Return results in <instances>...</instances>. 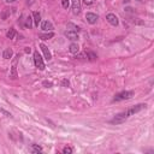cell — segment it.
Returning a JSON list of instances; mask_svg holds the SVG:
<instances>
[{
    "mask_svg": "<svg viewBox=\"0 0 154 154\" xmlns=\"http://www.w3.org/2000/svg\"><path fill=\"white\" fill-rule=\"evenodd\" d=\"M147 107V105L146 104H139V105H135V106H133V107H130V108H128L127 111H124V112H120V113H118V114H116L114 117H113V119L111 120V123L112 124H122L123 122H125L130 116H134L135 113H139V112H141L142 110H144Z\"/></svg>",
    "mask_w": 154,
    "mask_h": 154,
    "instance_id": "6da1fadb",
    "label": "cell"
},
{
    "mask_svg": "<svg viewBox=\"0 0 154 154\" xmlns=\"http://www.w3.org/2000/svg\"><path fill=\"white\" fill-rule=\"evenodd\" d=\"M134 97V91L133 90H124V91H120V93L116 94L113 98V102L116 101H123V100H129Z\"/></svg>",
    "mask_w": 154,
    "mask_h": 154,
    "instance_id": "7a4b0ae2",
    "label": "cell"
},
{
    "mask_svg": "<svg viewBox=\"0 0 154 154\" xmlns=\"http://www.w3.org/2000/svg\"><path fill=\"white\" fill-rule=\"evenodd\" d=\"M34 63H35V66L39 69V70H45V63H43V59H42V57H41V54L38 52V51H35L34 52Z\"/></svg>",
    "mask_w": 154,
    "mask_h": 154,
    "instance_id": "3957f363",
    "label": "cell"
},
{
    "mask_svg": "<svg viewBox=\"0 0 154 154\" xmlns=\"http://www.w3.org/2000/svg\"><path fill=\"white\" fill-rule=\"evenodd\" d=\"M18 58H19V54L15 58L13 64H12V71H11V74H10V77H11L12 80H16V78H17V61H18Z\"/></svg>",
    "mask_w": 154,
    "mask_h": 154,
    "instance_id": "277c9868",
    "label": "cell"
},
{
    "mask_svg": "<svg viewBox=\"0 0 154 154\" xmlns=\"http://www.w3.org/2000/svg\"><path fill=\"white\" fill-rule=\"evenodd\" d=\"M85 19H87V22H88V23H90V24H95V23H97V21L99 19V17H98V15H95V13L88 12V13L85 15Z\"/></svg>",
    "mask_w": 154,
    "mask_h": 154,
    "instance_id": "5b68a950",
    "label": "cell"
},
{
    "mask_svg": "<svg viewBox=\"0 0 154 154\" xmlns=\"http://www.w3.org/2000/svg\"><path fill=\"white\" fill-rule=\"evenodd\" d=\"M72 1V12L78 15L81 12V0H71Z\"/></svg>",
    "mask_w": 154,
    "mask_h": 154,
    "instance_id": "8992f818",
    "label": "cell"
},
{
    "mask_svg": "<svg viewBox=\"0 0 154 154\" xmlns=\"http://www.w3.org/2000/svg\"><path fill=\"white\" fill-rule=\"evenodd\" d=\"M41 29L43 30V32H52L53 24H52L49 21H43V22L41 23Z\"/></svg>",
    "mask_w": 154,
    "mask_h": 154,
    "instance_id": "52a82bcc",
    "label": "cell"
},
{
    "mask_svg": "<svg viewBox=\"0 0 154 154\" xmlns=\"http://www.w3.org/2000/svg\"><path fill=\"white\" fill-rule=\"evenodd\" d=\"M106 19H107V22H108L110 24H112V25H118V18H117L116 15L108 13V15L106 16Z\"/></svg>",
    "mask_w": 154,
    "mask_h": 154,
    "instance_id": "ba28073f",
    "label": "cell"
},
{
    "mask_svg": "<svg viewBox=\"0 0 154 154\" xmlns=\"http://www.w3.org/2000/svg\"><path fill=\"white\" fill-rule=\"evenodd\" d=\"M40 48L42 49V52H43V55H45V58H46L47 60H51V59H52V54H51V52L48 51L47 46H45L43 43H41V45H40Z\"/></svg>",
    "mask_w": 154,
    "mask_h": 154,
    "instance_id": "9c48e42d",
    "label": "cell"
},
{
    "mask_svg": "<svg viewBox=\"0 0 154 154\" xmlns=\"http://www.w3.org/2000/svg\"><path fill=\"white\" fill-rule=\"evenodd\" d=\"M65 35H66V38L69 39V40H72V41H75V40H78V34L77 33H75V32H66L65 33Z\"/></svg>",
    "mask_w": 154,
    "mask_h": 154,
    "instance_id": "30bf717a",
    "label": "cell"
},
{
    "mask_svg": "<svg viewBox=\"0 0 154 154\" xmlns=\"http://www.w3.org/2000/svg\"><path fill=\"white\" fill-rule=\"evenodd\" d=\"M33 21H34V25L39 27V23L41 22V16L39 12H33Z\"/></svg>",
    "mask_w": 154,
    "mask_h": 154,
    "instance_id": "8fae6325",
    "label": "cell"
},
{
    "mask_svg": "<svg viewBox=\"0 0 154 154\" xmlns=\"http://www.w3.org/2000/svg\"><path fill=\"white\" fill-rule=\"evenodd\" d=\"M69 51H70V53H72V54H77V53L80 52V46H78L77 43H71L70 47H69Z\"/></svg>",
    "mask_w": 154,
    "mask_h": 154,
    "instance_id": "7c38bea8",
    "label": "cell"
},
{
    "mask_svg": "<svg viewBox=\"0 0 154 154\" xmlns=\"http://www.w3.org/2000/svg\"><path fill=\"white\" fill-rule=\"evenodd\" d=\"M53 36H54V34H53L52 32L46 33V34H40V39H41V40H49V39H52Z\"/></svg>",
    "mask_w": 154,
    "mask_h": 154,
    "instance_id": "4fadbf2b",
    "label": "cell"
},
{
    "mask_svg": "<svg viewBox=\"0 0 154 154\" xmlns=\"http://www.w3.org/2000/svg\"><path fill=\"white\" fill-rule=\"evenodd\" d=\"M3 55H4V58H5V59H10V58L13 55V51H12V49H10V48H7V49H5V51H4V54H3Z\"/></svg>",
    "mask_w": 154,
    "mask_h": 154,
    "instance_id": "5bb4252c",
    "label": "cell"
},
{
    "mask_svg": "<svg viewBox=\"0 0 154 154\" xmlns=\"http://www.w3.org/2000/svg\"><path fill=\"white\" fill-rule=\"evenodd\" d=\"M6 36H7V39H13V38L16 36V30H15L13 28H11L9 32L6 33Z\"/></svg>",
    "mask_w": 154,
    "mask_h": 154,
    "instance_id": "9a60e30c",
    "label": "cell"
},
{
    "mask_svg": "<svg viewBox=\"0 0 154 154\" xmlns=\"http://www.w3.org/2000/svg\"><path fill=\"white\" fill-rule=\"evenodd\" d=\"M68 28H70V32H75V33H78L80 32V28L77 25L72 24V23H69L68 24Z\"/></svg>",
    "mask_w": 154,
    "mask_h": 154,
    "instance_id": "2e32d148",
    "label": "cell"
},
{
    "mask_svg": "<svg viewBox=\"0 0 154 154\" xmlns=\"http://www.w3.org/2000/svg\"><path fill=\"white\" fill-rule=\"evenodd\" d=\"M24 21H25V27H27V28H29V29L32 28V25H33V23H32V22H33V18H32V17L28 16Z\"/></svg>",
    "mask_w": 154,
    "mask_h": 154,
    "instance_id": "e0dca14e",
    "label": "cell"
},
{
    "mask_svg": "<svg viewBox=\"0 0 154 154\" xmlns=\"http://www.w3.org/2000/svg\"><path fill=\"white\" fill-rule=\"evenodd\" d=\"M32 152L33 153H41L42 152V148L40 146H38V144H33L32 146Z\"/></svg>",
    "mask_w": 154,
    "mask_h": 154,
    "instance_id": "ac0fdd59",
    "label": "cell"
},
{
    "mask_svg": "<svg viewBox=\"0 0 154 154\" xmlns=\"http://www.w3.org/2000/svg\"><path fill=\"white\" fill-rule=\"evenodd\" d=\"M72 152H74V148L70 147V146H65V147L63 148V153H64V154H71Z\"/></svg>",
    "mask_w": 154,
    "mask_h": 154,
    "instance_id": "d6986e66",
    "label": "cell"
},
{
    "mask_svg": "<svg viewBox=\"0 0 154 154\" xmlns=\"http://www.w3.org/2000/svg\"><path fill=\"white\" fill-rule=\"evenodd\" d=\"M10 13H11L10 9H4V12H3V15H1V18H3V19H6V18L10 16Z\"/></svg>",
    "mask_w": 154,
    "mask_h": 154,
    "instance_id": "ffe728a7",
    "label": "cell"
},
{
    "mask_svg": "<svg viewBox=\"0 0 154 154\" xmlns=\"http://www.w3.org/2000/svg\"><path fill=\"white\" fill-rule=\"evenodd\" d=\"M87 57L89 58V60H95V59H97V54L91 53V52H88V53H87Z\"/></svg>",
    "mask_w": 154,
    "mask_h": 154,
    "instance_id": "44dd1931",
    "label": "cell"
},
{
    "mask_svg": "<svg viewBox=\"0 0 154 154\" xmlns=\"http://www.w3.org/2000/svg\"><path fill=\"white\" fill-rule=\"evenodd\" d=\"M61 5H63L64 9H68L69 7V0H61Z\"/></svg>",
    "mask_w": 154,
    "mask_h": 154,
    "instance_id": "7402d4cb",
    "label": "cell"
},
{
    "mask_svg": "<svg viewBox=\"0 0 154 154\" xmlns=\"http://www.w3.org/2000/svg\"><path fill=\"white\" fill-rule=\"evenodd\" d=\"M94 1H95V0H83V3H84L85 5H91Z\"/></svg>",
    "mask_w": 154,
    "mask_h": 154,
    "instance_id": "603a6c76",
    "label": "cell"
},
{
    "mask_svg": "<svg viewBox=\"0 0 154 154\" xmlns=\"http://www.w3.org/2000/svg\"><path fill=\"white\" fill-rule=\"evenodd\" d=\"M5 1H6V3H15L16 0H5Z\"/></svg>",
    "mask_w": 154,
    "mask_h": 154,
    "instance_id": "cb8c5ba5",
    "label": "cell"
},
{
    "mask_svg": "<svg viewBox=\"0 0 154 154\" xmlns=\"http://www.w3.org/2000/svg\"><path fill=\"white\" fill-rule=\"evenodd\" d=\"M43 84H45V85H52V83H51V82H45Z\"/></svg>",
    "mask_w": 154,
    "mask_h": 154,
    "instance_id": "d4e9b609",
    "label": "cell"
},
{
    "mask_svg": "<svg viewBox=\"0 0 154 154\" xmlns=\"http://www.w3.org/2000/svg\"><path fill=\"white\" fill-rule=\"evenodd\" d=\"M63 84H65V85H69V81H64V82H63Z\"/></svg>",
    "mask_w": 154,
    "mask_h": 154,
    "instance_id": "484cf974",
    "label": "cell"
}]
</instances>
